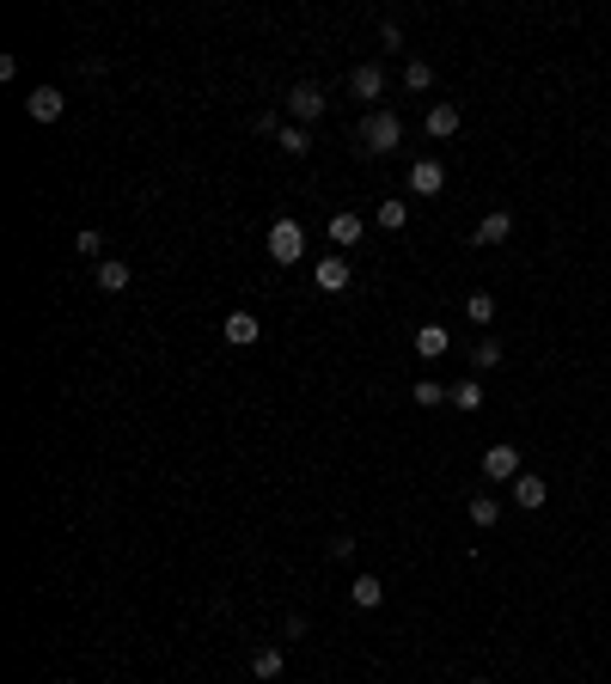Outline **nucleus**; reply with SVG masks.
I'll return each mask as SVG.
<instances>
[{
    "label": "nucleus",
    "mask_w": 611,
    "mask_h": 684,
    "mask_svg": "<svg viewBox=\"0 0 611 684\" xmlns=\"http://www.w3.org/2000/svg\"><path fill=\"white\" fill-rule=\"evenodd\" d=\"M361 141H367V153H391V147L404 141V122H398V110H373V117L361 122Z\"/></svg>",
    "instance_id": "1"
},
{
    "label": "nucleus",
    "mask_w": 611,
    "mask_h": 684,
    "mask_svg": "<svg viewBox=\"0 0 611 684\" xmlns=\"http://www.w3.org/2000/svg\"><path fill=\"white\" fill-rule=\"evenodd\" d=\"M269 257H275V263H300L306 257V233H300L294 214H282V221L269 226Z\"/></svg>",
    "instance_id": "2"
},
{
    "label": "nucleus",
    "mask_w": 611,
    "mask_h": 684,
    "mask_svg": "<svg viewBox=\"0 0 611 684\" xmlns=\"http://www.w3.org/2000/svg\"><path fill=\"white\" fill-rule=\"evenodd\" d=\"M282 104H287V117L306 129V122H318V117H325V86L300 80V86H287V98H282Z\"/></svg>",
    "instance_id": "3"
},
{
    "label": "nucleus",
    "mask_w": 611,
    "mask_h": 684,
    "mask_svg": "<svg viewBox=\"0 0 611 684\" xmlns=\"http://www.w3.org/2000/svg\"><path fill=\"white\" fill-rule=\"evenodd\" d=\"M508 495H513V507H520V513H538V507L550 502V483H544V477H532V471H520V477L508 483Z\"/></svg>",
    "instance_id": "4"
},
{
    "label": "nucleus",
    "mask_w": 611,
    "mask_h": 684,
    "mask_svg": "<svg viewBox=\"0 0 611 684\" xmlns=\"http://www.w3.org/2000/svg\"><path fill=\"white\" fill-rule=\"evenodd\" d=\"M348 92H355V98H386V67H379V61H361V67H355V74H348Z\"/></svg>",
    "instance_id": "5"
},
{
    "label": "nucleus",
    "mask_w": 611,
    "mask_h": 684,
    "mask_svg": "<svg viewBox=\"0 0 611 684\" xmlns=\"http://www.w3.org/2000/svg\"><path fill=\"white\" fill-rule=\"evenodd\" d=\"M409 190H416V196H440V190H447V165L440 160H416L409 165Z\"/></svg>",
    "instance_id": "6"
},
{
    "label": "nucleus",
    "mask_w": 611,
    "mask_h": 684,
    "mask_svg": "<svg viewBox=\"0 0 611 684\" xmlns=\"http://www.w3.org/2000/svg\"><path fill=\"white\" fill-rule=\"evenodd\" d=\"M483 477L489 483H513V477H520V452H513V446H489L483 452Z\"/></svg>",
    "instance_id": "7"
},
{
    "label": "nucleus",
    "mask_w": 611,
    "mask_h": 684,
    "mask_svg": "<svg viewBox=\"0 0 611 684\" xmlns=\"http://www.w3.org/2000/svg\"><path fill=\"white\" fill-rule=\"evenodd\" d=\"M221 337L233 342V348H251V342L264 337V324H257V312H226V324H221Z\"/></svg>",
    "instance_id": "8"
},
{
    "label": "nucleus",
    "mask_w": 611,
    "mask_h": 684,
    "mask_svg": "<svg viewBox=\"0 0 611 684\" xmlns=\"http://www.w3.org/2000/svg\"><path fill=\"white\" fill-rule=\"evenodd\" d=\"M312 282L325 287V294H343V287L355 282V269H348V257H318V269H312Z\"/></svg>",
    "instance_id": "9"
},
{
    "label": "nucleus",
    "mask_w": 611,
    "mask_h": 684,
    "mask_svg": "<svg viewBox=\"0 0 611 684\" xmlns=\"http://www.w3.org/2000/svg\"><path fill=\"white\" fill-rule=\"evenodd\" d=\"M61 110H67V98H61L56 86H37V92L25 98V117H31V122H56Z\"/></svg>",
    "instance_id": "10"
},
{
    "label": "nucleus",
    "mask_w": 611,
    "mask_h": 684,
    "mask_svg": "<svg viewBox=\"0 0 611 684\" xmlns=\"http://www.w3.org/2000/svg\"><path fill=\"white\" fill-rule=\"evenodd\" d=\"M508 233H513V214H508V208H495V214H483V221H477L471 244H508Z\"/></svg>",
    "instance_id": "11"
},
{
    "label": "nucleus",
    "mask_w": 611,
    "mask_h": 684,
    "mask_svg": "<svg viewBox=\"0 0 611 684\" xmlns=\"http://www.w3.org/2000/svg\"><path fill=\"white\" fill-rule=\"evenodd\" d=\"M348 599L361 605V611H379V605H386V586H379V575H355V581H348Z\"/></svg>",
    "instance_id": "12"
},
{
    "label": "nucleus",
    "mask_w": 611,
    "mask_h": 684,
    "mask_svg": "<svg viewBox=\"0 0 611 684\" xmlns=\"http://www.w3.org/2000/svg\"><path fill=\"white\" fill-rule=\"evenodd\" d=\"M447 348H452V337L440 324H422V330H416V355H422V361H440Z\"/></svg>",
    "instance_id": "13"
},
{
    "label": "nucleus",
    "mask_w": 611,
    "mask_h": 684,
    "mask_svg": "<svg viewBox=\"0 0 611 684\" xmlns=\"http://www.w3.org/2000/svg\"><path fill=\"white\" fill-rule=\"evenodd\" d=\"M129 282H135V269H129V263H117V257L98 263V294H122Z\"/></svg>",
    "instance_id": "14"
},
{
    "label": "nucleus",
    "mask_w": 611,
    "mask_h": 684,
    "mask_svg": "<svg viewBox=\"0 0 611 684\" xmlns=\"http://www.w3.org/2000/svg\"><path fill=\"white\" fill-rule=\"evenodd\" d=\"M428 135H434V141L459 135V104H428Z\"/></svg>",
    "instance_id": "15"
},
{
    "label": "nucleus",
    "mask_w": 611,
    "mask_h": 684,
    "mask_svg": "<svg viewBox=\"0 0 611 684\" xmlns=\"http://www.w3.org/2000/svg\"><path fill=\"white\" fill-rule=\"evenodd\" d=\"M409 398L422 403V409H440V403H452V385H440V379H416V385H409Z\"/></svg>",
    "instance_id": "16"
},
{
    "label": "nucleus",
    "mask_w": 611,
    "mask_h": 684,
    "mask_svg": "<svg viewBox=\"0 0 611 684\" xmlns=\"http://www.w3.org/2000/svg\"><path fill=\"white\" fill-rule=\"evenodd\" d=\"M452 409H465V416H477V409H483V385H477V373L452 385Z\"/></svg>",
    "instance_id": "17"
},
{
    "label": "nucleus",
    "mask_w": 611,
    "mask_h": 684,
    "mask_svg": "<svg viewBox=\"0 0 611 684\" xmlns=\"http://www.w3.org/2000/svg\"><path fill=\"white\" fill-rule=\"evenodd\" d=\"M275 141H282V153H294V160H300V153H312V135H306L300 122H282V129H275Z\"/></svg>",
    "instance_id": "18"
},
{
    "label": "nucleus",
    "mask_w": 611,
    "mask_h": 684,
    "mask_svg": "<svg viewBox=\"0 0 611 684\" xmlns=\"http://www.w3.org/2000/svg\"><path fill=\"white\" fill-rule=\"evenodd\" d=\"M495 520H502V502H495V495H471V525H477V532H489Z\"/></svg>",
    "instance_id": "19"
},
{
    "label": "nucleus",
    "mask_w": 611,
    "mask_h": 684,
    "mask_svg": "<svg viewBox=\"0 0 611 684\" xmlns=\"http://www.w3.org/2000/svg\"><path fill=\"white\" fill-rule=\"evenodd\" d=\"M379 226H386V233H404V226H409V208H404L398 196H386V202H379Z\"/></svg>",
    "instance_id": "20"
},
{
    "label": "nucleus",
    "mask_w": 611,
    "mask_h": 684,
    "mask_svg": "<svg viewBox=\"0 0 611 684\" xmlns=\"http://www.w3.org/2000/svg\"><path fill=\"white\" fill-rule=\"evenodd\" d=\"M251 672H257V679H282V648H257V654H251Z\"/></svg>",
    "instance_id": "21"
},
{
    "label": "nucleus",
    "mask_w": 611,
    "mask_h": 684,
    "mask_svg": "<svg viewBox=\"0 0 611 684\" xmlns=\"http://www.w3.org/2000/svg\"><path fill=\"white\" fill-rule=\"evenodd\" d=\"M495 361H502V342H471V373H489V367H495Z\"/></svg>",
    "instance_id": "22"
},
{
    "label": "nucleus",
    "mask_w": 611,
    "mask_h": 684,
    "mask_svg": "<svg viewBox=\"0 0 611 684\" xmlns=\"http://www.w3.org/2000/svg\"><path fill=\"white\" fill-rule=\"evenodd\" d=\"M361 233H367V226H361V214H337V221H330V239H337V244H355Z\"/></svg>",
    "instance_id": "23"
},
{
    "label": "nucleus",
    "mask_w": 611,
    "mask_h": 684,
    "mask_svg": "<svg viewBox=\"0 0 611 684\" xmlns=\"http://www.w3.org/2000/svg\"><path fill=\"white\" fill-rule=\"evenodd\" d=\"M465 318L471 324H489V318H495V300H489V294H465Z\"/></svg>",
    "instance_id": "24"
},
{
    "label": "nucleus",
    "mask_w": 611,
    "mask_h": 684,
    "mask_svg": "<svg viewBox=\"0 0 611 684\" xmlns=\"http://www.w3.org/2000/svg\"><path fill=\"white\" fill-rule=\"evenodd\" d=\"M404 86H409V92H428V86H434V67H428V61H409V67H404Z\"/></svg>",
    "instance_id": "25"
},
{
    "label": "nucleus",
    "mask_w": 611,
    "mask_h": 684,
    "mask_svg": "<svg viewBox=\"0 0 611 684\" xmlns=\"http://www.w3.org/2000/svg\"><path fill=\"white\" fill-rule=\"evenodd\" d=\"M74 251H80V257H98V263H104V233H92V226H86L80 239H74Z\"/></svg>",
    "instance_id": "26"
},
{
    "label": "nucleus",
    "mask_w": 611,
    "mask_h": 684,
    "mask_svg": "<svg viewBox=\"0 0 611 684\" xmlns=\"http://www.w3.org/2000/svg\"><path fill=\"white\" fill-rule=\"evenodd\" d=\"M300 636H306V617H300V611H294V617H287V624H282V642H300Z\"/></svg>",
    "instance_id": "27"
},
{
    "label": "nucleus",
    "mask_w": 611,
    "mask_h": 684,
    "mask_svg": "<svg viewBox=\"0 0 611 684\" xmlns=\"http://www.w3.org/2000/svg\"><path fill=\"white\" fill-rule=\"evenodd\" d=\"M379 43H386V49H398V43H404V31H398V19H386V25H379Z\"/></svg>",
    "instance_id": "28"
},
{
    "label": "nucleus",
    "mask_w": 611,
    "mask_h": 684,
    "mask_svg": "<svg viewBox=\"0 0 611 684\" xmlns=\"http://www.w3.org/2000/svg\"><path fill=\"white\" fill-rule=\"evenodd\" d=\"M471 684H489V679H471Z\"/></svg>",
    "instance_id": "29"
}]
</instances>
